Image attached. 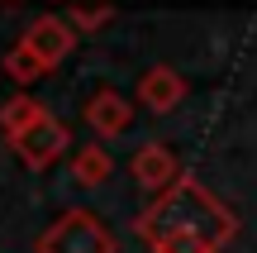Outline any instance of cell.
<instances>
[{"mask_svg": "<svg viewBox=\"0 0 257 253\" xmlns=\"http://www.w3.org/2000/svg\"><path fill=\"white\" fill-rule=\"evenodd\" d=\"M10 143H15V153L29 162V167H48V162H53L57 153H62L67 143H72V134H67L62 124L53 120V115H38V120L29 124L24 134H15Z\"/></svg>", "mask_w": 257, "mask_h": 253, "instance_id": "3", "label": "cell"}, {"mask_svg": "<svg viewBox=\"0 0 257 253\" xmlns=\"http://www.w3.org/2000/svg\"><path fill=\"white\" fill-rule=\"evenodd\" d=\"M38 253H114V234L91 210H67V215L38 239Z\"/></svg>", "mask_w": 257, "mask_h": 253, "instance_id": "2", "label": "cell"}, {"mask_svg": "<svg viewBox=\"0 0 257 253\" xmlns=\"http://www.w3.org/2000/svg\"><path fill=\"white\" fill-rule=\"evenodd\" d=\"M153 248H157V253H214V244H205V239H195V234H172V239H157Z\"/></svg>", "mask_w": 257, "mask_h": 253, "instance_id": "10", "label": "cell"}, {"mask_svg": "<svg viewBox=\"0 0 257 253\" xmlns=\"http://www.w3.org/2000/svg\"><path fill=\"white\" fill-rule=\"evenodd\" d=\"M10 72H15L19 81H24V76H34V72H43V67H38V57L29 53L24 43H19V48H15V57H10Z\"/></svg>", "mask_w": 257, "mask_h": 253, "instance_id": "11", "label": "cell"}, {"mask_svg": "<svg viewBox=\"0 0 257 253\" xmlns=\"http://www.w3.org/2000/svg\"><path fill=\"white\" fill-rule=\"evenodd\" d=\"M233 215L219 206V201L210 196V191H200L195 182H172V191L167 196L153 201V210H143V220H138V234L143 239H172V234H195L205 239V244L219 248L224 239H233Z\"/></svg>", "mask_w": 257, "mask_h": 253, "instance_id": "1", "label": "cell"}, {"mask_svg": "<svg viewBox=\"0 0 257 253\" xmlns=\"http://www.w3.org/2000/svg\"><path fill=\"white\" fill-rule=\"evenodd\" d=\"M24 48L38 57V67L48 72V67H57L67 53H72V29H67L62 19H38V24L24 34Z\"/></svg>", "mask_w": 257, "mask_h": 253, "instance_id": "4", "label": "cell"}, {"mask_svg": "<svg viewBox=\"0 0 257 253\" xmlns=\"http://www.w3.org/2000/svg\"><path fill=\"white\" fill-rule=\"evenodd\" d=\"M134 172H138V182H143V187H167V182H172V172H176V162H172V153H167L162 143H148V148L134 158Z\"/></svg>", "mask_w": 257, "mask_h": 253, "instance_id": "6", "label": "cell"}, {"mask_svg": "<svg viewBox=\"0 0 257 253\" xmlns=\"http://www.w3.org/2000/svg\"><path fill=\"white\" fill-rule=\"evenodd\" d=\"M110 177V158H105L100 148H86L81 158H76V182L81 187H95V182H105Z\"/></svg>", "mask_w": 257, "mask_h": 253, "instance_id": "9", "label": "cell"}, {"mask_svg": "<svg viewBox=\"0 0 257 253\" xmlns=\"http://www.w3.org/2000/svg\"><path fill=\"white\" fill-rule=\"evenodd\" d=\"M38 115H43V110H38V105L29 101V96H19V101H10L5 110H0V120H5V129H10V139H15V134H24L29 124L38 120Z\"/></svg>", "mask_w": 257, "mask_h": 253, "instance_id": "8", "label": "cell"}, {"mask_svg": "<svg viewBox=\"0 0 257 253\" xmlns=\"http://www.w3.org/2000/svg\"><path fill=\"white\" fill-rule=\"evenodd\" d=\"M86 124H91L100 139H114V134L128 124V101L114 96V91H100L91 105H86Z\"/></svg>", "mask_w": 257, "mask_h": 253, "instance_id": "5", "label": "cell"}, {"mask_svg": "<svg viewBox=\"0 0 257 253\" xmlns=\"http://www.w3.org/2000/svg\"><path fill=\"white\" fill-rule=\"evenodd\" d=\"M143 96H148L153 110H172V105L181 101V76H172L167 67H153L148 81H143Z\"/></svg>", "mask_w": 257, "mask_h": 253, "instance_id": "7", "label": "cell"}]
</instances>
